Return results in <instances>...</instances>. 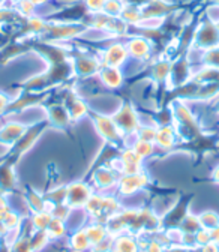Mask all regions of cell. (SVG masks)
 I'll list each match as a JSON object with an SVG mask.
<instances>
[{"instance_id":"obj_1","label":"cell","mask_w":219,"mask_h":252,"mask_svg":"<svg viewBox=\"0 0 219 252\" xmlns=\"http://www.w3.org/2000/svg\"><path fill=\"white\" fill-rule=\"evenodd\" d=\"M197 41L200 45L203 47H215L219 42V27L218 24H203V27L200 29L198 35H197Z\"/></svg>"},{"instance_id":"obj_2","label":"cell","mask_w":219,"mask_h":252,"mask_svg":"<svg viewBox=\"0 0 219 252\" xmlns=\"http://www.w3.org/2000/svg\"><path fill=\"white\" fill-rule=\"evenodd\" d=\"M48 32H50V35L53 38H62V39H65V38H71V36H75L78 35L80 32L83 30V27H80L78 24H56V26H47L45 27Z\"/></svg>"},{"instance_id":"obj_3","label":"cell","mask_w":219,"mask_h":252,"mask_svg":"<svg viewBox=\"0 0 219 252\" xmlns=\"http://www.w3.org/2000/svg\"><path fill=\"white\" fill-rule=\"evenodd\" d=\"M174 9V6L171 5H167L161 0H153V2L149 3L147 8H144L143 11V17L144 18H150V17H158V15H164V14H168Z\"/></svg>"},{"instance_id":"obj_4","label":"cell","mask_w":219,"mask_h":252,"mask_svg":"<svg viewBox=\"0 0 219 252\" xmlns=\"http://www.w3.org/2000/svg\"><path fill=\"white\" fill-rule=\"evenodd\" d=\"M125 54H126V50L122 45H114L107 51V63L108 65H119L125 59Z\"/></svg>"},{"instance_id":"obj_5","label":"cell","mask_w":219,"mask_h":252,"mask_svg":"<svg viewBox=\"0 0 219 252\" xmlns=\"http://www.w3.org/2000/svg\"><path fill=\"white\" fill-rule=\"evenodd\" d=\"M129 50H131V53H132L134 56L143 57V56H146V54L149 53V45H147V42H146L144 39L137 38V39H132V41L129 42Z\"/></svg>"},{"instance_id":"obj_6","label":"cell","mask_w":219,"mask_h":252,"mask_svg":"<svg viewBox=\"0 0 219 252\" xmlns=\"http://www.w3.org/2000/svg\"><path fill=\"white\" fill-rule=\"evenodd\" d=\"M122 9H123V6L119 0H105L104 11L107 12V15H110V17L119 15L122 12Z\"/></svg>"},{"instance_id":"obj_7","label":"cell","mask_w":219,"mask_h":252,"mask_svg":"<svg viewBox=\"0 0 219 252\" xmlns=\"http://www.w3.org/2000/svg\"><path fill=\"white\" fill-rule=\"evenodd\" d=\"M77 66L80 68L81 72H93L96 69V62L92 60V59H87V57H81L77 60Z\"/></svg>"},{"instance_id":"obj_8","label":"cell","mask_w":219,"mask_h":252,"mask_svg":"<svg viewBox=\"0 0 219 252\" xmlns=\"http://www.w3.org/2000/svg\"><path fill=\"white\" fill-rule=\"evenodd\" d=\"M102 78H104V81H105L108 86H117V84L120 83V80H122L120 74H119L116 69H113V68L104 71V72H102Z\"/></svg>"},{"instance_id":"obj_9","label":"cell","mask_w":219,"mask_h":252,"mask_svg":"<svg viewBox=\"0 0 219 252\" xmlns=\"http://www.w3.org/2000/svg\"><path fill=\"white\" fill-rule=\"evenodd\" d=\"M204 60L207 62V63H210V65H213V66H219V48L218 47H213L212 50H209L207 53H206V56H204Z\"/></svg>"},{"instance_id":"obj_10","label":"cell","mask_w":219,"mask_h":252,"mask_svg":"<svg viewBox=\"0 0 219 252\" xmlns=\"http://www.w3.org/2000/svg\"><path fill=\"white\" fill-rule=\"evenodd\" d=\"M86 5L90 11H102L104 5H105V0H86Z\"/></svg>"},{"instance_id":"obj_11","label":"cell","mask_w":219,"mask_h":252,"mask_svg":"<svg viewBox=\"0 0 219 252\" xmlns=\"http://www.w3.org/2000/svg\"><path fill=\"white\" fill-rule=\"evenodd\" d=\"M153 0H126V3H150Z\"/></svg>"},{"instance_id":"obj_12","label":"cell","mask_w":219,"mask_h":252,"mask_svg":"<svg viewBox=\"0 0 219 252\" xmlns=\"http://www.w3.org/2000/svg\"><path fill=\"white\" fill-rule=\"evenodd\" d=\"M32 2H33L35 5H38V3H44V2H45V0H32Z\"/></svg>"},{"instance_id":"obj_13","label":"cell","mask_w":219,"mask_h":252,"mask_svg":"<svg viewBox=\"0 0 219 252\" xmlns=\"http://www.w3.org/2000/svg\"><path fill=\"white\" fill-rule=\"evenodd\" d=\"M216 180H219V170L216 171Z\"/></svg>"},{"instance_id":"obj_14","label":"cell","mask_w":219,"mask_h":252,"mask_svg":"<svg viewBox=\"0 0 219 252\" xmlns=\"http://www.w3.org/2000/svg\"><path fill=\"white\" fill-rule=\"evenodd\" d=\"M0 2H3V0H0Z\"/></svg>"},{"instance_id":"obj_15","label":"cell","mask_w":219,"mask_h":252,"mask_svg":"<svg viewBox=\"0 0 219 252\" xmlns=\"http://www.w3.org/2000/svg\"><path fill=\"white\" fill-rule=\"evenodd\" d=\"M218 27H219V24H218Z\"/></svg>"}]
</instances>
